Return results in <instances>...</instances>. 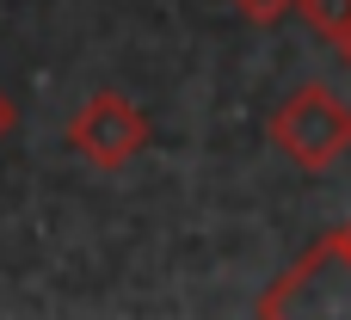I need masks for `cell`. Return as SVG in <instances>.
Masks as SVG:
<instances>
[{
    "instance_id": "5",
    "label": "cell",
    "mask_w": 351,
    "mask_h": 320,
    "mask_svg": "<svg viewBox=\"0 0 351 320\" xmlns=\"http://www.w3.org/2000/svg\"><path fill=\"white\" fill-rule=\"evenodd\" d=\"M234 6H241L253 25H278V19H284V12H296L302 0H234Z\"/></svg>"
},
{
    "instance_id": "3",
    "label": "cell",
    "mask_w": 351,
    "mask_h": 320,
    "mask_svg": "<svg viewBox=\"0 0 351 320\" xmlns=\"http://www.w3.org/2000/svg\"><path fill=\"white\" fill-rule=\"evenodd\" d=\"M68 148L80 160H93L99 173H117V167H130V154L148 148V117L123 93H93L68 117Z\"/></svg>"
},
{
    "instance_id": "4",
    "label": "cell",
    "mask_w": 351,
    "mask_h": 320,
    "mask_svg": "<svg viewBox=\"0 0 351 320\" xmlns=\"http://www.w3.org/2000/svg\"><path fill=\"white\" fill-rule=\"evenodd\" d=\"M302 19H308V31H321L327 43H339L351 31V0H302Z\"/></svg>"
},
{
    "instance_id": "1",
    "label": "cell",
    "mask_w": 351,
    "mask_h": 320,
    "mask_svg": "<svg viewBox=\"0 0 351 320\" xmlns=\"http://www.w3.org/2000/svg\"><path fill=\"white\" fill-rule=\"evenodd\" d=\"M259 315H271V320H351V247L339 241V228L327 241H315L302 253V265H290L259 296Z\"/></svg>"
},
{
    "instance_id": "2",
    "label": "cell",
    "mask_w": 351,
    "mask_h": 320,
    "mask_svg": "<svg viewBox=\"0 0 351 320\" xmlns=\"http://www.w3.org/2000/svg\"><path fill=\"white\" fill-rule=\"evenodd\" d=\"M265 136H271V148L290 154L302 173H327V167L351 148V105L339 93H327L321 80H308V86H296V93L271 111Z\"/></svg>"
},
{
    "instance_id": "6",
    "label": "cell",
    "mask_w": 351,
    "mask_h": 320,
    "mask_svg": "<svg viewBox=\"0 0 351 320\" xmlns=\"http://www.w3.org/2000/svg\"><path fill=\"white\" fill-rule=\"evenodd\" d=\"M6 130H12V99L0 93V142H6Z\"/></svg>"
},
{
    "instance_id": "8",
    "label": "cell",
    "mask_w": 351,
    "mask_h": 320,
    "mask_svg": "<svg viewBox=\"0 0 351 320\" xmlns=\"http://www.w3.org/2000/svg\"><path fill=\"white\" fill-rule=\"evenodd\" d=\"M339 241H346V247H351V222H346V228H339Z\"/></svg>"
},
{
    "instance_id": "7",
    "label": "cell",
    "mask_w": 351,
    "mask_h": 320,
    "mask_svg": "<svg viewBox=\"0 0 351 320\" xmlns=\"http://www.w3.org/2000/svg\"><path fill=\"white\" fill-rule=\"evenodd\" d=\"M339 56H346V68H351V31H346V37H339Z\"/></svg>"
}]
</instances>
